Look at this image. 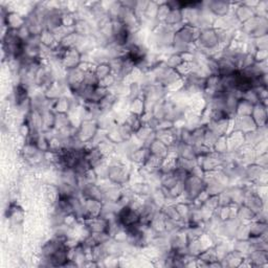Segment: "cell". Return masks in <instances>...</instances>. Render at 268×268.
<instances>
[{
    "mask_svg": "<svg viewBox=\"0 0 268 268\" xmlns=\"http://www.w3.org/2000/svg\"><path fill=\"white\" fill-rule=\"evenodd\" d=\"M233 14L236 17V19L239 21L240 25L246 22L247 20L251 19L254 16L257 15L255 9L246 5L244 2L240 3L238 6H236V9L233 10Z\"/></svg>",
    "mask_w": 268,
    "mask_h": 268,
    "instance_id": "obj_4",
    "label": "cell"
},
{
    "mask_svg": "<svg viewBox=\"0 0 268 268\" xmlns=\"http://www.w3.org/2000/svg\"><path fill=\"white\" fill-rule=\"evenodd\" d=\"M73 108V102L66 97H61L54 101L53 110L59 114H68Z\"/></svg>",
    "mask_w": 268,
    "mask_h": 268,
    "instance_id": "obj_9",
    "label": "cell"
},
{
    "mask_svg": "<svg viewBox=\"0 0 268 268\" xmlns=\"http://www.w3.org/2000/svg\"><path fill=\"white\" fill-rule=\"evenodd\" d=\"M83 62V53L77 49V47H73V49H67L64 56H63L61 60V66L64 68L66 72L72 70L75 68H78L82 64Z\"/></svg>",
    "mask_w": 268,
    "mask_h": 268,
    "instance_id": "obj_2",
    "label": "cell"
},
{
    "mask_svg": "<svg viewBox=\"0 0 268 268\" xmlns=\"http://www.w3.org/2000/svg\"><path fill=\"white\" fill-rule=\"evenodd\" d=\"M107 178L110 183H113L120 186L129 184L131 180V173L127 165L120 161H116L108 164Z\"/></svg>",
    "mask_w": 268,
    "mask_h": 268,
    "instance_id": "obj_1",
    "label": "cell"
},
{
    "mask_svg": "<svg viewBox=\"0 0 268 268\" xmlns=\"http://www.w3.org/2000/svg\"><path fill=\"white\" fill-rule=\"evenodd\" d=\"M150 154H151V152H150L148 147L140 146V147H137L136 149H134L133 151L128 155V157L132 162L139 164L141 167V165H144V163L149 159Z\"/></svg>",
    "mask_w": 268,
    "mask_h": 268,
    "instance_id": "obj_7",
    "label": "cell"
},
{
    "mask_svg": "<svg viewBox=\"0 0 268 268\" xmlns=\"http://www.w3.org/2000/svg\"><path fill=\"white\" fill-rule=\"evenodd\" d=\"M266 103H259L254 106L251 117H253L259 129L265 128L267 124V109Z\"/></svg>",
    "mask_w": 268,
    "mask_h": 268,
    "instance_id": "obj_5",
    "label": "cell"
},
{
    "mask_svg": "<svg viewBox=\"0 0 268 268\" xmlns=\"http://www.w3.org/2000/svg\"><path fill=\"white\" fill-rule=\"evenodd\" d=\"M7 218H9L14 224L19 225L23 222V220H25V211H23L22 208H20L17 203H11L9 209H7Z\"/></svg>",
    "mask_w": 268,
    "mask_h": 268,
    "instance_id": "obj_8",
    "label": "cell"
},
{
    "mask_svg": "<svg viewBox=\"0 0 268 268\" xmlns=\"http://www.w3.org/2000/svg\"><path fill=\"white\" fill-rule=\"evenodd\" d=\"M148 148L150 150V152H151V154L159 156L162 160L167 159L170 154V147L159 138H155L152 143L148 146Z\"/></svg>",
    "mask_w": 268,
    "mask_h": 268,
    "instance_id": "obj_6",
    "label": "cell"
},
{
    "mask_svg": "<svg viewBox=\"0 0 268 268\" xmlns=\"http://www.w3.org/2000/svg\"><path fill=\"white\" fill-rule=\"evenodd\" d=\"M94 74H96L97 78L99 79V81L104 80L105 78L109 77L110 75H112V68L110 66V63L108 62H102V63H98L94 66L93 69Z\"/></svg>",
    "mask_w": 268,
    "mask_h": 268,
    "instance_id": "obj_10",
    "label": "cell"
},
{
    "mask_svg": "<svg viewBox=\"0 0 268 268\" xmlns=\"http://www.w3.org/2000/svg\"><path fill=\"white\" fill-rule=\"evenodd\" d=\"M206 9L214 16L215 18L224 17L227 16L233 10L232 3L226 1H210L207 3Z\"/></svg>",
    "mask_w": 268,
    "mask_h": 268,
    "instance_id": "obj_3",
    "label": "cell"
},
{
    "mask_svg": "<svg viewBox=\"0 0 268 268\" xmlns=\"http://www.w3.org/2000/svg\"><path fill=\"white\" fill-rule=\"evenodd\" d=\"M185 61L181 57V54L179 53H174L170 54V56L167 58V60H164L163 63L165 66H168L171 69H177L181 64H183Z\"/></svg>",
    "mask_w": 268,
    "mask_h": 268,
    "instance_id": "obj_11",
    "label": "cell"
}]
</instances>
